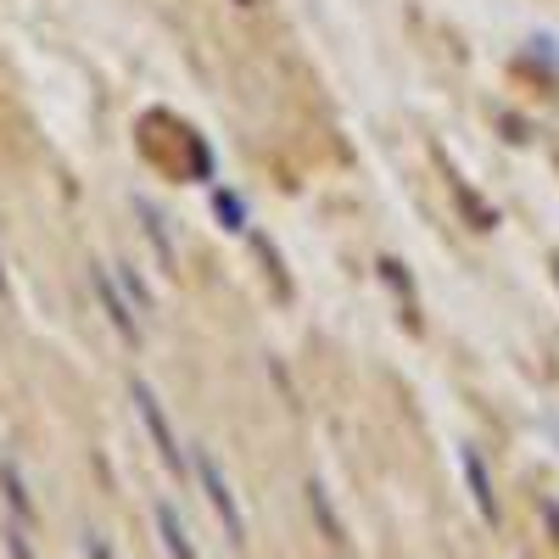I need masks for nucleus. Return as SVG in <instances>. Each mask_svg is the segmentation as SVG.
Listing matches in <instances>:
<instances>
[{
  "label": "nucleus",
  "instance_id": "nucleus-1",
  "mask_svg": "<svg viewBox=\"0 0 559 559\" xmlns=\"http://www.w3.org/2000/svg\"><path fill=\"white\" fill-rule=\"evenodd\" d=\"M191 471H197V487H202V498H207V509H213L224 543H229V548H247V515H241V498H236V487H229L218 453L197 442V448H191Z\"/></svg>",
  "mask_w": 559,
  "mask_h": 559
},
{
  "label": "nucleus",
  "instance_id": "nucleus-2",
  "mask_svg": "<svg viewBox=\"0 0 559 559\" xmlns=\"http://www.w3.org/2000/svg\"><path fill=\"white\" fill-rule=\"evenodd\" d=\"M129 397H134V414H140V426H146L157 459L168 464V476H191V459H185V448H179V437H174V419H168L163 397H157L146 381H129Z\"/></svg>",
  "mask_w": 559,
  "mask_h": 559
},
{
  "label": "nucleus",
  "instance_id": "nucleus-3",
  "mask_svg": "<svg viewBox=\"0 0 559 559\" xmlns=\"http://www.w3.org/2000/svg\"><path fill=\"white\" fill-rule=\"evenodd\" d=\"M459 476H464V487H471L476 515H481L487 526H498V521H503V515H498V487H492V471H487V459H481L476 442H459Z\"/></svg>",
  "mask_w": 559,
  "mask_h": 559
},
{
  "label": "nucleus",
  "instance_id": "nucleus-4",
  "mask_svg": "<svg viewBox=\"0 0 559 559\" xmlns=\"http://www.w3.org/2000/svg\"><path fill=\"white\" fill-rule=\"evenodd\" d=\"M90 286H96V297H102V308H107V319H112V331L123 336V347H140V319H134L140 308L118 292V274L96 263V269H90Z\"/></svg>",
  "mask_w": 559,
  "mask_h": 559
},
{
  "label": "nucleus",
  "instance_id": "nucleus-5",
  "mask_svg": "<svg viewBox=\"0 0 559 559\" xmlns=\"http://www.w3.org/2000/svg\"><path fill=\"white\" fill-rule=\"evenodd\" d=\"M152 521H157V537H163L168 559H202L197 543H191V532H185V521H179V509L168 498H152Z\"/></svg>",
  "mask_w": 559,
  "mask_h": 559
},
{
  "label": "nucleus",
  "instance_id": "nucleus-6",
  "mask_svg": "<svg viewBox=\"0 0 559 559\" xmlns=\"http://www.w3.org/2000/svg\"><path fill=\"white\" fill-rule=\"evenodd\" d=\"M308 509H313V521H319V532L331 537V548H353V537H347V526L336 521V509H331V498H324V481L319 476H308Z\"/></svg>",
  "mask_w": 559,
  "mask_h": 559
},
{
  "label": "nucleus",
  "instance_id": "nucleus-7",
  "mask_svg": "<svg viewBox=\"0 0 559 559\" xmlns=\"http://www.w3.org/2000/svg\"><path fill=\"white\" fill-rule=\"evenodd\" d=\"M0 492H7V503H12V521H23V526H34L39 515H34V498H28V481H23V471L12 459H0Z\"/></svg>",
  "mask_w": 559,
  "mask_h": 559
},
{
  "label": "nucleus",
  "instance_id": "nucleus-8",
  "mask_svg": "<svg viewBox=\"0 0 559 559\" xmlns=\"http://www.w3.org/2000/svg\"><path fill=\"white\" fill-rule=\"evenodd\" d=\"M134 213H140V224H146V236L157 241V258H163V269L174 274V263H179V258H174V241H168V229H163V213H157V207H146V202H134Z\"/></svg>",
  "mask_w": 559,
  "mask_h": 559
},
{
  "label": "nucleus",
  "instance_id": "nucleus-9",
  "mask_svg": "<svg viewBox=\"0 0 559 559\" xmlns=\"http://www.w3.org/2000/svg\"><path fill=\"white\" fill-rule=\"evenodd\" d=\"M7 554L12 559H34V543H28V526L23 521H7Z\"/></svg>",
  "mask_w": 559,
  "mask_h": 559
},
{
  "label": "nucleus",
  "instance_id": "nucleus-10",
  "mask_svg": "<svg viewBox=\"0 0 559 559\" xmlns=\"http://www.w3.org/2000/svg\"><path fill=\"white\" fill-rule=\"evenodd\" d=\"M79 548H84V559H118V548H112V543H107L96 526H90V532L79 537Z\"/></svg>",
  "mask_w": 559,
  "mask_h": 559
},
{
  "label": "nucleus",
  "instance_id": "nucleus-11",
  "mask_svg": "<svg viewBox=\"0 0 559 559\" xmlns=\"http://www.w3.org/2000/svg\"><path fill=\"white\" fill-rule=\"evenodd\" d=\"M218 213L229 218V229H247V202H236V197H229V191L218 197Z\"/></svg>",
  "mask_w": 559,
  "mask_h": 559
},
{
  "label": "nucleus",
  "instance_id": "nucleus-12",
  "mask_svg": "<svg viewBox=\"0 0 559 559\" xmlns=\"http://www.w3.org/2000/svg\"><path fill=\"white\" fill-rule=\"evenodd\" d=\"M554 280H559V258H554Z\"/></svg>",
  "mask_w": 559,
  "mask_h": 559
},
{
  "label": "nucleus",
  "instance_id": "nucleus-13",
  "mask_svg": "<svg viewBox=\"0 0 559 559\" xmlns=\"http://www.w3.org/2000/svg\"><path fill=\"white\" fill-rule=\"evenodd\" d=\"M241 7H258V0H241Z\"/></svg>",
  "mask_w": 559,
  "mask_h": 559
}]
</instances>
